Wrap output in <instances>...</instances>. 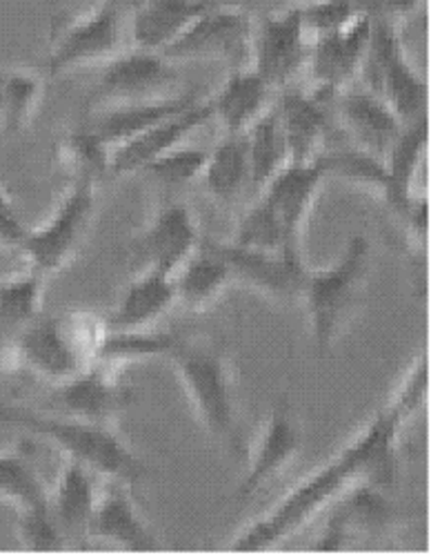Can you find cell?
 Here are the masks:
<instances>
[{"label":"cell","instance_id":"cell-27","mask_svg":"<svg viewBox=\"0 0 431 557\" xmlns=\"http://www.w3.org/2000/svg\"><path fill=\"white\" fill-rule=\"evenodd\" d=\"M176 304L174 276L156 270L138 272L121 297L114 314L105 321L107 331H145Z\"/></svg>","mask_w":431,"mask_h":557},{"label":"cell","instance_id":"cell-31","mask_svg":"<svg viewBox=\"0 0 431 557\" xmlns=\"http://www.w3.org/2000/svg\"><path fill=\"white\" fill-rule=\"evenodd\" d=\"M245 144L250 161V183L254 188H265L284 165H290L284 136L274 103L265 110V114L258 121L250 125V129L245 132Z\"/></svg>","mask_w":431,"mask_h":557},{"label":"cell","instance_id":"cell-14","mask_svg":"<svg viewBox=\"0 0 431 557\" xmlns=\"http://www.w3.org/2000/svg\"><path fill=\"white\" fill-rule=\"evenodd\" d=\"M201 246L199 227L182 203L163 206L131 246V268L174 276Z\"/></svg>","mask_w":431,"mask_h":557},{"label":"cell","instance_id":"cell-28","mask_svg":"<svg viewBox=\"0 0 431 557\" xmlns=\"http://www.w3.org/2000/svg\"><path fill=\"white\" fill-rule=\"evenodd\" d=\"M96 497H99V491H96L93 484V473L87 467H83V463L67 459L59 475L54 495L50 497V510L56 524L61 527L67 544L69 537H87V527L93 513Z\"/></svg>","mask_w":431,"mask_h":557},{"label":"cell","instance_id":"cell-7","mask_svg":"<svg viewBox=\"0 0 431 557\" xmlns=\"http://www.w3.org/2000/svg\"><path fill=\"white\" fill-rule=\"evenodd\" d=\"M0 368L29 373L47 384H63L87 368L65 319H34L16 331L0 352Z\"/></svg>","mask_w":431,"mask_h":557},{"label":"cell","instance_id":"cell-43","mask_svg":"<svg viewBox=\"0 0 431 557\" xmlns=\"http://www.w3.org/2000/svg\"><path fill=\"white\" fill-rule=\"evenodd\" d=\"M27 237V227L16 214V208L0 210V250H18Z\"/></svg>","mask_w":431,"mask_h":557},{"label":"cell","instance_id":"cell-47","mask_svg":"<svg viewBox=\"0 0 431 557\" xmlns=\"http://www.w3.org/2000/svg\"><path fill=\"white\" fill-rule=\"evenodd\" d=\"M350 3L358 10V12H369V14H376L380 8V0H350Z\"/></svg>","mask_w":431,"mask_h":557},{"label":"cell","instance_id":"cell-4","mask_svg":"<svg viewBox=\"0 0 431 557\" xmlns=\"http://www.w3.org/2000/svg\"><path fill=\"white\" fill-rule=\"evenodd\" d=\"M169 357L176 361L180 384L201 424L220 444L238 448L233 382L223 350L178 342Z\"/></svg>","mask_w":431,"mask_h":557},{"label":"cell","instance_id":"cell-37","mask_svg":"<svg viewBox=\"0 0 431 557\" xmlns=\"http://www.w3.org/2000/svg\"><path fill=\"white\" fill-rule=\"evenodd\" d=\"M325 170V176L337 174L345 181H352L363 188L378 193L382 199L390 195V174L385 161L358 150V148H343L329 154H318L316 159Z\"/></svg>","mask_w":431,"mask_h":557},{"label":"cell","instance_id":"cell-3","mask_svg":"<svg viewBox=\"0 0 431 557\" xmlns=\"http://www.w3.org/2000/svg\"><path fill=\"white\" fill-rule=\"evenodd\" d=\"M369 244L356 235L347 242L341 259L325 270H307L301 299L309 314L316 350L325 355L352 321L367 290Z\"/></svg>","mask_w":431,"mask_h":557},{"label":"cell","instance_id":"cell-48","mask_svg":"<svg viewBox=\"0 0 431 557\" xmlns=\"http://www.w3.org/2000/svg\"><path fill=\"white\" fill-rule=\"evenodd\" d=\"M14 208V201L10 199V195L0 188V210H12Z\"/></svg>","mask_w":431,"mask_h":557},{"label":"cell","instance_id":"cell-44","mask_svg":"<svg viewBox=\"0 0 431 557\" xmlns=\"http://www.w3.org/2000/svg\"><path fill=\"white\" fill-rule=\"evenodd\" d=\"M203 12H243L250 14V10L258 3V0H199Z\"/></svg>","mask_w":431,"mask_h":557},{"label":"cell","instance_id":"cell-24","mask_svg":"<svg viewBox=\"0 0 431 557\" xmlns=\"http://www.w3.org/2000/svg\"><path fill=\"white\" fill-rule=\"evenodd\" d=\"M201 101L194 91H180V95L156 99V101H142V103H125L103 108L89 123V127L103 138V144L114 150L116 146L129 141L131 136L145 132L148 127L165 121L172 114H178Z\"/></svg>","mask_w":431,"mask_h":557},{"label":"cell","instance_id":"cell-46","mask_svg":"<svg viewBox=\"0 0 431 557\" xmlns=\"http://www.w3.org/2000/svg\"><path fill=\"white\" fill-rule=\"evenodd\" d=\"M99 3L114 10L123 18H129L142 3H145V0H99Z\"/></svg>","mask_w":431,"mask_h":557},{"label":"cell","instance_id":"cell-11","mask_svg":"<svg viewBox=\"0 0 431 557\" xmlns=\"http://www.w3.org/2000/svg\"><path fill=\"white\" fill-rule=\"evenodd\" d=\"M373 14L358 12L345 27L316 38L309 45L307 70L314 81V95L331 101L339 97L354 76L360 72L369 36H371Z\"/></svg>","mask_w":431,"mask_h":557},{"label":"cell","instance_id":"cell-39","mask_svg":"<svg viewBox=\"0 0 431 557\" xmlns=\"http://www.w3.org/2000/svg\"><path fill=\"white\" fill-rule=\"evenodd\" d=\"M207 157H210L207 150L176 146L174 150H169V152L161 154L159 159H154L152 163H148L140 172L152 176L159 183L182 185V183H189V181L203 176Z\"/></svg>","mask_w":431,"mask_h":557},{"label":"cell","instance_id":"cell-18","mask_svg":"<svg viewBox=\"0 0 431 557\" xmlns=\"http://www.w3.org/2000/svg\"><path fill=\"white\" fill-rule=\"evenodd\" d=\"M290 165L314 163L329 132L327 101L314 91L284 87L274 101Z\"/></svg>","mask_w":431,"mask_h":557},{"label":"cell","instance_id":"cell-17","mask_svg":"<svg viewBox=\"0 0 431 557\" xmlns=\"http://www.w3.org/2000/svg\"><path fill=\"white\" fill-rule=\"evenodd\" d=\"M207 121H212V108L210 101L203 99L178 114L167 116L165 121L148 127L145 132L131 136L129 141L116 146L110 154V174L123 176L140 172L161 154L180 146L191 132L205 125Z\"/></svg>","mask_w":431,"mask_h":557},{"label":"cell","instance_id":"cell-45","mask_svg":"<svg viewBox=\"0 0 431 557\" xmlns=\"http://www.w3.org/2000/svg\"><path fill=\"white\" fill-rule=\"evenodd\" d=\"M420 0H380V10L382 14H388L392 18H401L411 14L418 8Z\"/></svg>","mask_w":431,"mask_h":557},{"label":"cell","instance_id":"cell-21","mask_svg":"<svg viewBox=\"0 0 431 557\" xmlns=\"http://www.w3.org/2000/svg\"><path fill=\"white\" fill-rule=\"evenodd\" d=\"M301 446L303 433L292 420V414L287 412L284 406L276 408L252 450L250 471L243 478L241 486H238V497H252L265 484L276 480L301 453Z\"/></svg>","mask_w":431,"mask_h":557},{"label":"cell","instance_id":"cell-42","mask_svg":"<svg viewBox=\"0 0 431 557\" xmlns=\"http://www.w3.org/2000/svg\"><path fill=\"white\" fill-rule=\"evenodd\" d=\"M427 384H429V363H427V357H420L388 406V410L396 417L401 426H405L418 410H422L424 397H427Z\"/></svg>","mask_w":431,"mask_h":557},{"label":"cell","instance_id":"cell-19","mask_svg":"<svg viewBox=\"0 0 431 557\" xmlns=\"http://www.w3.org/2000/svg\"><path fill=\"white\" fill-rule=\"evenodd\" d=\"M87 537L134 553L161 548V542L154 537L150 527L140 520L125 484L118 482H110L107 491L96 497Z\"/></svg>","mask_w":431,"mask_h":557},{"label":"cell","instance_id":"cell-9","mask_svg":"<svg viewBox=\"0 0 431 557\" xmlns=\"http://www.w3.org/2000/svg\"><path fill=\"white\" fill-rule=\"evenodd\" d=\"M254 25L243 12H203L161 54L169 63L225 61L245 67L252 59Z\"/></svg>","mask_w":431,"mask_h":557},{"label":"cell","instance_id":"cell-15","mask_svg":"<svg viewBox=\"0 0 431 557\" xmlns=\"http://www.w3.org/2000/svg\"><path fill=\"white\" fill-rule=\"evenodd\" d=\"M325 178V170L318 161L305 165H284L263 188V199L282 230L284 248L290 257L301 259L303 227Z\"/></svg>","mask_w":431,"mask_h":557},{"label":"cell","instance_id":"cell-20","mask_svg":"<svg viewBox=\"0 0 431 557\" xmlns=\"http://www.w3.org/2000/svg\"><path fill=\"white\" fill-rule=\"evenodd\" d=\"M327 510L329 518L325 522L322 537L314 544L318 550H341L347 546L352 533H378L380 529L390 527L392 518V506L371 482L356 484Z\"/></svg>","mask_w":431,"mask_h":557},{"label":"cell","instance_id":"cell-1","mask_svg":"<svg viewBox=\"0 0 431 557\" xmlns=\"http://www.w3.org/2000/svg\"><path fill=\"white\" fill-rule=\"evenodd\" d=\"M403 426L396 417L382 408L363 433L352 440L325 467L309 473L301 484L287 493L267 516L258 518L238 535L231 550H267L305 529L320 513L363 482H392L396 473V448Z\"/></svg>","mask_w":431,"mask_h":557},{"label":"cell","instance_id":"cell-32","mask_svg":"<svg viewBox=\"0 0 431 557\" xmlns=\"http://www.w3.org/2000/svg\"><path fill=\"white\" fill-rule=\"evenodd\" d=\"M45 91V78L23 67L0 70V129L18 134L31 121Z\"/></svg>","mask_w":431,"mask_h":557},{"label":"cell","instance_id":"cell-29","mask_svg":"<svg viewBox=\"0 0 431 557\" xmlns=\"http://www.w3.org/2000/svg\"><path fill=\"white\" fill-rule=\"evenodd\" d=\"M427 148V119L407 123L401 127L394 144L385 154V168L390 174V195L385 197L388 206L401 219L409 210L414 195H411V181L418 172L420 159Z\"/></svg>","mask_w":431,"mask_h":557},{"label":"cell","instance_id":"cell-34","mask_svg":"<svg viewBox=\"0 0 431 557\" xmlns=\"http://www.w3.org/2000/svg\"><path fill=\"white\" fill-rule=\"evenodd\" d=\"M178 344V337L159 331H105L93 361L118 368L123 361L145 357H169Z\"/></svg>","mask_w":431,"mask_h":557},{"label":"cell","instance_id":"cell-38","mask_svg":"<svg viewBox=\"0 0 431 557\" xmlns=\"http://www.w3.org/2000/svg\"><path fill=\"white\" fill-rule=\"evenodd\" d=\"M229 244L233 248H241V250L282 252L284 257H290L284 248L282 230L263 197L248 210V214L241 219V223H238L236 235ZM290 259H296V257H290Z\"/></svg>","mask_w":431,"mask_h":557},{"label":"cell","instance_id":"cell-12","mask_svg":"<svg viewBox=\"0 0 431 557\" xmlns=\"http://www.w3.org/2000/svg\"><path fill=\"white\" fill-rule=\"evenodd\" d=\"M309 45L299 8L269 14L252 34V70L271 91H282L307 65Z\"/></svg>","mask_w":431,"mask_h":557},{"label":"cell","instance_id":"cell-2","mask_svg":"<svg viewBox=\"0 0 431 557\" xmlns=\"http://www.w3.org/2000/svg\"><path fill=\"white\" fill-rule=\"evenodd\" d=\"M0 422L25 429L56 446L67 459L83 463L91 473L134 488L148 475L142 463L118 433L107 424L76 420L65 414H42L23 406H0Z\"/></svg>","mask_w":431,"mask_h":557},{"label":"cell","instance_id":"cell-6","mask_svg":"<svg viewBox=\"0 0 431 557\" xmlns=\"http://www.w3.org/2000/svg\"><path fill=\"white\" fill-rule=\"evenodd\" d=\"M96 210V181L74 178L52 216L36 230H27L21 255L27 268L50 278L78 252Z\"/></svg>","mask_w":431,"mask_h":557},{"label":"cell","instance_id":"cell-41","mask_svg":"<svg viewBox=\"0 0 431 557\" xmlns=\"http://www.w3.org/2000/svg\"><path fill=\"white\" fill-rule=\"evenodd\" d=\"M299 12L309 42L331 32H339L358 14L350 0H318V3L299 8Z\"/></svg>","mask_w":431,"mask_h":557},{"label":"cell","instance_id":"cell-8","mask_svg":"<svg viewBox=\"0 0 431 557\" xmlns=\"http://www.w3.org/2000/svg\"><path fill=\"white\" fill-rule=\"evenodd\" d=\"M123 29L125 18L99 3L89 14L72 18L54 34L45 63L47 72L61 76L99 63L105 65L123 52Z\"/></svg>","mask_w":431,"mask_h":557},{"label":"cell","instance_id":"cell-49","mask_svg":"<svg viewBox=\"0 0 431 557\" xmlns=\"http://www.w3.org/2000/svg\"><path fill=\"white\" fill-rule=\"evenodd\" d=\"M312 3H318V0H299L296 8H305V5H312Z\"/></svg>","mask_w":431,"mask_h":557},{"label":"cell","instance_id":"cell-40","mask_svg":"<svg viewBox=\"0 0 431 557\" xmlns=\"http://www.w3.org/2000/svg\"><path fill=\"white\" fill-rule=\"evenodd\" d=\"M16 533L21 544L34 553H50V550L54 553V550L67 548V540L61 527L56 524L50 506L36 508V510H23V513H18Z\"/></svg>","mask_w":431,"mask_h":557},{"label":"cell","instance_id":"cell-5","mask_svg":"<svg viewBox=\"0 0 431 557\" xmlns=\"http://www.w3.org/2000/svg\"><path fill=\"white\" fill-rule=\"evenodd\" d=\"M360 74L371 95L385 101L403 125L427 119V85L407 61L392 16L373 14Z\"/></svg>","mask_w":431,"mask_h":557},{"label":"cell","instance_id":"cell-13","mask_svg":"<svg viewBox=\"0 0 431 557\" xmlns=\"http://www.w3.org/2000/svg\"><path fill=\"white\" fill-rule=\"evenodd\" d=\"M131 399L134 391L121 382L118 368L93 361L67 382L54 386L52 404L59 408V414L114 426Z\"/></svg>","mask_w":431,"mask_h":557},{"label":"cell","instance_id":"cell-35","mask_svg":"<svg viewBox=\"0 0 431 557\" xmlns=\"http://www.w3.org/2000/svg\"><path fill=\"white\" fill-rule=\"evenodd\" d=\"M112 150L103 144V138L89 125L69 132L56 148V159L74 178L99 181L110 174Z\"/></svg>","mask_w":431,"mask_h":557},{"label":"cell","instance_id":"cell-25","mask_svg":"<svg viewBox=\"0 0 431 557\" xmlns=\"http://www.w3.org/2000/svg\"><path fill=\"white\" fill-rule=\"evenodd\" d=\"M231 284L229 265L218 244L205 242L174 274L176 301L189 312L210 310Z\"/></svg>","mask_w":431,"mask_h":557},{"label":"cell","instance_id":"cell-26","mask_svg":"<svg viewBox=\"0 0 431 557\" xmlns=\"http://www.w3.org/2000/svg\"><path fill=\"white\" fill-rule=\"evenodd\" d=\"M201 14L199 0H145L129 16L134 48L163 54Z\"/></svg>","mask_w":431,"mask_h":557},{"label":"cell","instance_id":"cell-30","mask_svg":"<svg viewBox=\"0 0 431 557\" xmlns=\"http://www.w3.org/2000/svg\"><path fill=\"white\" fill-rule=\"evenodd\" d=\"M207 190L223 203H233L250 185L245 134H227L210 152L203 176Z\"/></svg>","mask_w":431,"mask_h":557},{"label":"cell","instance_id":"cell-22","mask_svg":"<svg viewBox=\"0 0 431 557\" xmlns=\"http://www.w3.org/2000/svg\"><path fill=\"white\" fill-rule=\"evenodd\" d=\"M339 110L354 148L385 161L390 146L403 127L390 106L369 89H350L341 97Z\"/></svg>","mask_w":431,"mask_h":557},{"label":"cell","instance_id":"cell-23","mask_svg":"<svg viewBox=\"0 0 431 557\" xmlns=\"http://www.w3.org/2000/svg\"><path fill=\"white\" fill-rule=\"evenodd\" d=\"M271 95L269 85L252 67H231L225 83L210 99L212 119L225 127V134H245L274 103Z\"/></svg>","mask_w":431,"mask_h":557},{"label":"cell","instance_id":"cell-16","mask_svg":"<svg viewBox=\"0 0 431 557\" xmlns=\"http://www.w3.org/2000/svg\"><path fill=\"white\" fill-rule=\"evenodd\" d=\"M218 248L229 265L231 284H243L274 301L301 297L303 276L307 272L301 259H290L282 252L241 250L231 244H218Z\"/></svg>","mask_w":431,"mask_h":557},{"label":"cell","instance_id":"cell-10","mask_svg":"<svg viewBox=\"0 0 431 557\" xmlns=\"http://www.w3.org/2000/svg\"><path fill=\"white\" fill-rule=\"evenodd\" d=\"M178 81L176 70L167 59L145 50L121 52L105 63L99 85H96L91 103L101 106H125L156 101L169 95L172 85Z\"/></svg>","mask_w":431,"mask_h":557},{"label":"cell","instance_id":"cell-33","mask_svg":"<svg viewBox=\"0 0 431 557\" xmlns=\"http://www.w3.org/2000/svg\"><path fill=\"white\" fill-rule=\"evenodd\" d=\"M47 278L27 268L18 274L0 278V326L21 331L42 312Z\"/></svg>","mask_w":431,"mask_h":557},{"label":"cell","instance_id":"cell-36","mask_svg":"<svg viewBox=\"0 0 431 557\" xmlns=\"http://www.w3.org/2000/svg\"><path fill=\"white\" fill-rule=\"evenodd\" d=\"M0 502L12 504L18 513L50 506V493L42 480L18 453L0 455Z\"/></svg>","mask_w":431,"mask_h":557}]
</instances>
